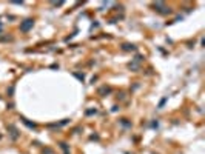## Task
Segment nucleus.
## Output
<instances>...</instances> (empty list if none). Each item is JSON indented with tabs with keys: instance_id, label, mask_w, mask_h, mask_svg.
<instances>
[{
	"instance_id": "nucleus-1",
	"label": "nucleus",
	"mask_w": 205,
	"mask_h": 154,
	"mask_svg": "<svg viewBox=\"0 0 205 154\" xmlns=\"http://www.w3.org/2000/svg\"><path fill=\"white\" fill-rule=\"evenodd\" d=\"M31 26H33V22H31V20H25L23 23H22L20 29H22V31H25V33H26V31H28V29L31 28Z\"/></svg>"
}]
</instances>
